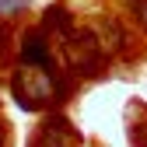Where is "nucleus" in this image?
I'll return each instance as SVG.
<instances>
[{
    "mask_svg": "<svg viewBox=\"0 0 147 147\" xmlns=\"http://www.w3.org/2000/svg\"><path fill=\"white\" fill-rule=\"evenodd\" d=\"M25 60L46 67V46H42V39H28V42H25Z\"/></svg>",
    "mask_w": 147,
    "mask_h": 147,
    "instance_id": "obj_1",
    "label": "nucleus"
},
{
    "mask_svg": "<svg viewBox=\"0 0 147 147\" xmlns=\"http://www.w3.org/2000/svg\"><path fill=\"white\" fill-rule=\"evenodd\" d=\"M140 14H144V18H147V4H140Z\"/></svg>",
    "mask_w": 147,
    "mask_h": 147,
    "instance_id": "obj_2",
    "label": "nucleus"
}]
</instances>
